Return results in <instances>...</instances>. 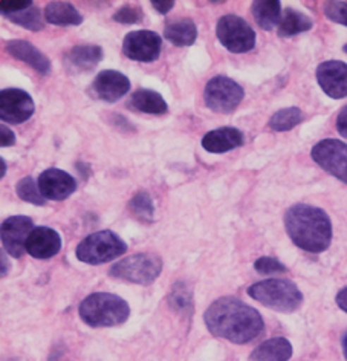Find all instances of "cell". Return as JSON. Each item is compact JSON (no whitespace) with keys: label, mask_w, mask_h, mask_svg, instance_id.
<instances>
[{"label":"cell","mask_w":347,"mask_h":361,"mask_svg":"<svg viewBox=\"0 0 347 361\" xmlns=\"http://www.w3.org/2000/svg\"><path fill=\"white\" fill-rule=\"evenodd\" d=\"M204 320L212 336L234 345H246L264 329L259 311L236 297H222L213 302L205 311Z\"/></svg>","instance_id":"6da1fadb"},{"label":"cell","mask_w":347,"mask_h":361,"mask_svg":"<svg viewBox=\"0 0 347 361\" xmlns=\"http://www.w3.org/2000/svg\"><path fill=\"white\" fill-rule=\"evenodd\" d=\"M288 236L301 250L319 255L332 242V222L324 210L308 204H296L285 214Z\"/></svg>","instance_id":"7a4b0ae2"},{"label":"cell","mask_w":347,"mask_h":361,"mask_svg":"<svg viewBox=\"0 0 347 361\" xmlns=\"http://www.w3.org/2000/svg\"><path fill=\"white\" fill-rule=\"evenodd\" d=\"M78 314L90 328H114L127 322L130 306L116 294L94 293L80 303Z\"/></svg>","instance_id":"3957f363"},{"label":"cell","mask_w":347,"mask_h":361,"mask_svg":"<svg viewBox=\"0 0 347 361\" xmlns=\"http://www.w3.org/2000/svg\"><path fill=\"white\" fill-rule=\"evenodd\" d=\"M248 295L269 310L283 314L297 311L303 303V294L288 279H268L248 288Z\"/></svg>","instance_id":"277c9868"},{"label":"cell","mask_w":347,"mask_h":361,"mask_svg":"<svg viewBox=\"0 0 347 361\" xmlns=\"http://www.w3.org/2000/svg\"><path fill=\"white\" fill-rule=\"evenodd\" d=\"M126 251V242L118 234L111 230H103L89 234L81 240L77 245L75 256L83 264L102 265L123 256Z\"/></svg>","instance_id":"5b68a950"},{"label":"cell","mask_w":347,"mask_h":361,"mask_svg":"<svg viewBox=\"0 0 347 361\" xmlns=\"http://www.w3.org/2000/svg\"><path fill=\"white\" fill-rule=\"evenodd\" d=\"M162 260L153 252H136L109 269V276L135 285H150L159 277Z\"/></svg>","instance_id":"8992f818"},{"label":"cell","mask_w":347,"mask_h":361,"mask_svg":"<svg viewBox=\"0 0 347 361\" xmlns=\"http://www.w3.org/2000/svg\"><path fill=\"white\" fill-rule=\"evenodd\" d=\"M245 97L243 87L236 83L234 80L225 75L213 77L208 81L204 90V100L212 109L217 114H231L237 109Z\"/></svg>","instance_id":"52a82bcc"},{"label":"cell","mask_w":347,"mask_h":361,"mask_svg":"<svg viewBox=\"0 0 347 361\" xmlns=\"http://www.w3.org/2000/svg\"><path fill=\"white\" fill-rule=\"evenodd\" d=\"M216 34L219 42L234 54L248 52L255 44V32L251 25L234 14H228L219 19Z\"/></svg>","instance_id":"ba28073f"},{"label":"cell","mask_w":347,"mask_h":361,"mask_svg":"<svg viewBox=\"0 0 347 361\" xmlns=\"http://www.w3.org/2000/svg\"><path fill=\"white\" fill-rule=\"evenodd\" d=\"M312 159L329 175L347 184V144L338 140H323L315 144Z\"/></svg>","instance_id":"9c48e42d"},{"label":"cell","mask_w":347,"mask_h":361,"mask_svg":"<svg viewBox=\"0 0 347 361\" xmlns=\"http://www.w3.org/2000/svg\"><path fill=\"white\" fill-rule=\"evenodd\" d=\"M162 49V39L157 32L142 30L132 31L124 37L123 52L127 59L142 63L158 60Z\"/></svg>","instance_id":"30bf717a"},{"label":"cell","mask_w":347,"mask_h":361,"mask_svg":"<svg viewBox=\"0 0 347 361\" xmlns=\"http://www.w3.org/2000/svg\"><path fill=\"white\" fill-rule=\"evenodd\" d=\"M34 114V102L22 89H4L0 92V118L10 124H22Z\"/></svg>","instance_id":"8fae6325"},{"label":"cell","mask_w":347,"mask_h":361,"mask_svg":"<svg viewBox=\"0 0 347 361\" xmlns=\"http://www.w3.org/2000/svg\"><path fill=\"white\" fill-rule=\"evenodd\" d=\"M32 225V219L28 216H11L4 221L0 234H2L4 250H6L8 255L16 259L22 257L26 251V240L34 230Z\"/></svg>","instance_id":"7c38bea8"},{"label":"cell","mask_w":347,"mask_h":361,"mask_svg":"<svg viewBox=\"0 0 347 361\" xmlns=\"http://www.w3.org/2000/svg\"><path fill=\"white\" fill-rule=\"evenodd\" d=\"M317 81L323 92L334 98L341 100L347 97V65L344 61L329 60L319 63L317 68Z\"/></svg>","instance_id":"4fadbf2b"},{"label":"cell","mask_w":347,"mask_h":361,"mask_svg":"<svg viewBox=\"0 0 347 361\" xmlns=\"http://www.w3.org/2000/svg\"><path fill=\"white\" fill-rule=\"evenodd\" d=\"M130 81L118 71H102L95 77L90 95L106 103H115L129 92Z\"/></svg>","instance_id":"5bb4252c"},{"label":"cell","mask_w":347,"mask_h":361,"mask_svg":"<svg viewBox=\"0 0 347 361\" xmlns=\"http://www.w3.org/2000/svg\"><path fill=\"white\" fill-rule=\"evenodd\" d=\"M39 188L44 200L65 201L77 190V180L60 169H48L39 178Z\"/></svg>","instance_id":"9a60e30c"},{"label":"cell","mask_w":347,"mask_h":361,"mask_svg":"<svg viewBox=\"0 0 347 361\" xmlns=\"http://www.w3.org/2000/svg\"><path fill=\"white\" fill-rule=\"evenodd\" d=\"M61 250L60 234L49 227H35L26 240V252L34 259H51Z\"/></svg>","instance_id":"2e32d148"},{"label":"cell","mask_w":347,"mask_h":361,"mask_svg":"<svg viewBox=\"0 0 347 361\" xmlns=\"http://www.w3.org/2000/svg\"><path fill=\"white\" fill-rule=\"evenodd\" d=\"M5 51L16 60H20L26 65L37 71L42 75L51 74V61L42 51L26 40H10L5 43Z\"/></svg>","instance_id":"e0dca14e"},{"label":"cell","mask_w":347,"mask_h":361,"mask_svg":"<svg viewBox=\"0 0 347 361\" xmlns=\"http://www.w3.org/2000/svg\"><path fill=\"white\" fill-rule=\"evenodd\" d=\"M245 141L243 133L236 128H221L208 132L202 138V147L209 153H225L241 147Z\"/></svg>","instance_id":"ac0fdd59"},{"label":"cell","mask_w":347,"mask_h":361,"mask_svg":"<svg viewBox=\"0 0 347 361\" xmlns=\"http://www.w3.org/2000/svg\"><path fill=\"white\" fill-rule=\"evenodd\" d=\"M130 109L136 112L149 114V115H164L167 114L169 106L162 95L150 89H138L130 95V100L127 103Z\"/></svg>","instance_id":"d6986e66"},{"label":"cell","mask_w":347,"mask_h":361,"mask_svg":"<svg viewBox=\"0 0 347 361\" xmlns=\"http://www.w3.org/2000/svg\"><path fill=\"white\" fill-rule=\"evenodd\" d=\"M292 357V345L283 337L263 341L252 350L250 361H288Z\"/></svg>","instance_id":"ffe728a7"},{"label":"cell","mask_w":347,"mask_h":361,"mask_svg":"<svg viewBox=\"0 0 347 361\" xmlns=\"http://www.w3.org/2000/svg\"><path fill=\"white\" fill-rule=\"evenodd\" d=\"M103 60V49L97 44H77L66 54V61L77 71L94 69Z\"/></svg>","instance_id":"44dd1931"},{"label":"cell","mask_w":347,"mask_h":361,"mask_svg":"<svg viewBox=\"0 0 347 361\" xmlns=\"http://www.w3.org/2000/svg\"><path fill=\"white\" fill-rule=\"evenodd\" d=\"M44 19L57 26H77L83 23V16L66 2H51L44 8Z\"/></svg>","instance_id":"7402d4cb"},{"label":"cell","mask_w":347,"mask_h":361,"mask_svg":"<svg viewBox=\"0 0 347 361\" xmlns=\"http://www.w3.org/2000/svg\"><path fill=\"white\" fill-rule=\"evenodd\" d=\"M251 11L254 20L264 31H272L276 26H279L283 13L279 0H257V2H252Z\"/></svg>","instance_id":"603a6c76"},{"label":"cell","mask_w":347,"mask_h":361,"mask_svg":"<svg viewBox=\"0 0 347 361\" xmlns=\"http://www.w3.org/2000/svg\"><path fill=\"white\" fill-rule=\"evenodd\" d=\"M164 37L176 47H190L197 39V26L190 19L173 20L166 25Z\"/></svg>","instance_id":"cb8c5ba5"},{"label":"cell","mask_w":347,"mask_h":361,"mask_svg":"<svg viewBox=\"0 0 347 361\" xmlns=\"http://www.w3.org/2000/svg\"><path fill=\"white\" fill-rule=\"evenodd\" d=\"M312 28V20L303 13H300L294 8H286L281 13L277 31L280 37H292L301 32H306Z\"/></svg>","instance_id":"d4e9b609"},{"label":"cell","mask_w":347,"mask_h":361,"mask_svg":"<svg viewBox=\"0 0 347 361\" xmlns=\"http://www.w3.org/2000/svg\"><path fill=\"white\" fill-rule=\"evenodd\" d=\"M303 121V112L298 107H286L274 114L269 120V128L276 132H288Z\"/></svg>","instance_id":"484cf974"},{"label":"cell","mask_w":347,"mask_h":361,"mask_svg":"<svg viewBox=\"0 0 347 361\" xmlns=\"http://www.w3.org/2000/svg\"><path fill=\"white\" fill-rule=\"evenodd\" d=\"M4 16L6 19H10L13 23L20 25L30 31H42L44 26L40 8L34 5L28 8V10H23L20 13H11V14H4Z\"/></svg>","instance_id":"4316f807"},{"label":"cell","mask_w":347,"mask_h":361,"mask_svg":"<svg viewBox=\"0 0 347 361\" xmlns=\"http://www.w3.org/2000/svg\"><path fill=\"white\" fill-rule=\"evenodd\" d=\"M16 192H17V196H19L25 202H30L34 205L47 204V200H44V196L42 195L39 188V183H35L32 176H25L23 179H20L16 185Z\"/></svg>","instance_id":"83f0119b"},{"label":"cell","mask_w":347,"mask_h":361,"mask_svg":"<svg viewBox=\"0 0 347 361\" xmlns=\"http://www.w3.org/2000/svg\"><path fill=\"white\" fill-rule=\"evenodd\" d=\"M129 210L133 216H136L142 222H152L154 216V207L153 201L147 192L136 193L132 201L129 202Z\"/></svg>","instance_id":"f1b7e54d"},{"label":"cell","mask_w":347,"mask_h":361,"mask_svg":"<svg viewBox=\"0 0 347 361\" xmlns=\"http://www.w3.org/2000/svg\"><path fill=\"white\" fill-rule=\"evenodd\" d=\"M169 303L175 311L185 312L191 308V293L188 288L179 282L171 288V293L169 295Z\"/></svg>","instance_id":"f546056e"},{"label":"cell","mask_w":347,"mask_h":361,"mask_svg":"<svg viewBox=\"0 0 347 361\" xmlns=\"http://www.w3.org/2000/svg\"><path fill=\"white\" fill-rule=\"evenodd\" d=\"M255 271L262 276H272V274H281L286 273V267L281 264L280 260L274 259V257H260L255 260L254 264Z\"/></svg>","instance_id":"4dcf8cb0"},{"label":"cell","mask_w":347,"mask_h":361,"mask_svg":"<svg viewBox=\"0 0 347 361\" xmlns=\"http://www.w3.org/2000/svg\"><path fill=\"white\" fill-rule=\"evenodd\" d=\"M114 20L120 22V23H126V25L138 23L142 20V11L140 6L124 5L114 14Z\"/></svg>","instance_id":"1f68e13d"},{"label":"cell","mask_w":347,"mask_h":361,"mask_svg":"<svg viewBox=\"0 0 347 361\" xmlns=\"http://www.w3.org/2000/svg\"><path fill=\"white\" fill-rule=\"evenodd\" d=\"M324 14L329 20L347 26V2L324 4Z\"/></svg>","instance_id":"d6a6232c"},{"label":"cell","mask_w":347,"mask_h":361,"mask_svg":"<svg viewBox=\"0 0 347 361\" xmlns=\"http://www.w3.org/2000/svg\"><path fill=\"white\" fill-rule=\"evenodd\" d=\"M32 6L31 0H4V2H0V10H2L4 14H11V13H20L23 10H28V8Z\"/></svg>","instance_id":"836d02e7"},{"label":"cell","mask_w":347,"mask_h":361,"mask_svg":"<svg viewBox=\"0 0 347 361\" xmlns=\"http://www.w3.org/2000/svg\"><path fill=\"white\" fill-rule=\"evenodd\" d=\"M16 142V135L11 129H8L5 124L0 126V146L2 147H11Z\"/></svg>","instance_id":"e575fe53"},{"label":"cell","mask_w":347,"mask_h":361,"mask_svg":"<svg viewBox=\"0 0 347 361\" xmlns=\"http://www.w3.org/2000/svg\"><path fill=\"white\" fill-rule=\"evenodd\" d=\"M336 130L341 137L347 138V106H344L336 116Z\"/></svg>","instance_id":"d590c367"},{"label":"cell","mask_w":347,"mask_h":361,"mask_svg":"<svg viewBox=\"0 0 347 361\" xmlns=\"http://www.w3.org/2000/svg\"><path fill=\"white\" fill-rule=\"evenodd\" d=\"M152 6L161 14H167L171 10V8L175 6V2H173V0H166V2H164V0H162V2H161V0H153Z\"/></svg>","instance_id":"8d00e7d4"},{"label":"cell","mask_w":347,"mask_h":361,"mask_svg":"<svg viewBox=\"0 0 347 361\" xmlns=\"http://www.w3.org/2000/svg\"><path fill=\"white\" fill-rule=\"evenodd\" d=\"M336 305L347 314V286L336 294Z\"/></svg>","instance_id":"74e56055"},{"label":"cell","mask_w":347,"mask_h":361,"mask_svg":"<svg viewBox=\"0 0 347 361\" xmlns=\"http://www.w3.org/2000/svg\"><path fill=\"white\" fill-rule=\"evenodd\" d=\"M8 271V262H5V252H2V277L6 276Z\"/></svg>","instance_id":"f35d334b"},{"label":"cell","mask_w":347,"mask_h":361,"mask_svg":"<svg viewBox=\"0 0 347 361\" xmlns=\"http://www.w3.org/2000/svg\"><path fill=\"white\" fill-rule=\"evenodd\" d=\"M60 357H61V352H54V354L51 355V358L48 361H60Z\"/></svg>","instance_id":"ab89813d"},{"label":"cell","mask_w":347,"mask_h":361,"mask_svg":"<svg viewBox=\"0 0 347 361\" xmlns=\"http://www.w3.org/2000/svg\"><path fill=\"white\" fill-rule=\"evenodd\" d=\"M343 354H344V358L347 360V334L343 338Z\"/></svg>","instance_id":"60d3db41"},{"label":"cell","mask_w":347,"mask_h":361,"mask_svg":"<svg viewBox=\"0 0 347 361\" xmlns=\"http://www.w3.org/2000/svg\"><path fill=\"white\" fill-rule=\"evenodd\" d=\"M0 162H2V178H4L5 176V171H6V164H5V159H2Z\"/></svg>","instance_id":"b9f144b4"},{"label":"cell","mask_w":347,"mask_h":361,"mask_svg":"<svg viewBox=\"0 0 347 361\" xmlns=\"http://www.w3.org/2000/svg\"><path fill=\"white\" fill-rule=\"evenodd\" d=\"M343 49H344V52L347 54V44H344V48H343Z\"/></svg>","instance_id":"7bdbcfd3"}]
</instances>
